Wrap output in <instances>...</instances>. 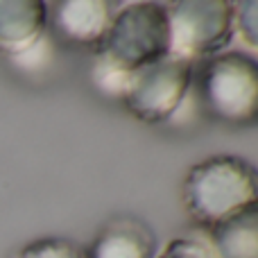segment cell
I'll list each match as a JSON object with an SVG mask.
<instances>
[{"instance_id": "7a4b0ae2", "label": "cell", "mask_w": 258, "mask_h": 258, "mask_svg": "<svg viewBox=\"0 0 258 258\" xmlns=\"http://www.w3.org/2000/svg\"><path fill=\"white\" fill-rule=\"evenodd\" d=\"M197 98L215 122L258 125V61L245 52H222L204 61L197 75Z\"/></svg>"}, {"instance_id": "52a82bcc", "label": "cell", "mask_w": 258, "mask_h": 258, "mask_svg": "<svg viewBox=\"0 0 258 258\" xmlns=\"http://www.w3.org/2000/svg\"><path fill=\"white\" fill-rule=\"evenodd\" d=\"M48 25V5L41 0H0V52L21 57L32 50Z\"/></svg>"}, {"instance_id": "7c38bea8", "label": "cell", "mask_w": 258, "mask_h": 258, "mask_svg": "<svg viewBox=\"0 0 258 258\" xmlns=\"http://www.w3.org/2000/svg\"><path fill=\"white\" fill-rule=\"evenodd\" d=\"M159 258H215V254L195 240L177 238V240L165 245V249L161 251Z\"/></svg>"}, {"instance_id": "3957f363", "label": "cell", "mask_w": 258, "mask_h": 258, "mask_svg": "<svg viewBox=\"0 0 258 258\" xmlns=\"http://www.w3.org/2000/svg\"><path fill=\"white\" fill-rule=\"evenodd\" d=\"M100 59L125 73L141 71L170 54L168 9L159 3L129 5L113 16L98 50Z\"/></svg>"}, {"instance_id": "5b68a950", "label": "cell", "mask_w": 258, "mask_h": 258, "mask_svg": "<svg viewBox=\"0 0 258 258\" xmlns=\"http://www.w3.org/2000/svg\"><path fill=\"white\" fill-rule=\"evenodd\" d=\"M190 80L192 63L168 54L129 75L122 102L138 120L159 125L177 111L190 86Z\"/></svg>"}, {"instance_id": "9c48e42d", "label": "cell", "mask_w": 258, "mask_h": 258, "mask_svg": "<svg viewBox=\"0 0 258 258\" xmlns=\"http://www.w3.org/2000/svg\"><path fill=\"white\" fill-rule=\"evenodd\" d=\"M209 231L215 258H258V200L238 209Z\"/></svg>"}, {"instance_id": "277c9868", "label": "cell", "mask_w": 258, "mask_h": 258, "mask_svg": "<svg viewBox=\"0 0 258 258\" xmlns=\"http://www.w3.org/2000/svg\"><path fill=\"white\" fill-rule=\"evenodd\" d=\"M168 9L170 54L200 61L222 54L236 25V5L229 0H179Z\"/></svg>"}, {"instance_id": "6da1fadb", "label": "cell", "mask_w": 258, "mask_h": 258, "mask_svg": "<svg viewBox=\"0 0 258 258\" xmlns=\"http://www.w3.org/2000/svg\"><path fill=\"white\" fill-rule=\"evenodd\" d=\"M183 204L197 224L213 229L258 200V170L236 154H215L195 163L183 181Z\"/></svg>"}, {"instance_id": "8992f818", "label": "cell", "mask_w": 258, "mask_h": 258, "mask_svg": "<svg viewBox=\"0 0 258 258\" xmlns=\"http://www.w3.org/2000/svg\"><path fill=\"white\" fill-rule=\"evenodd\" d=\"M111 7L113 5L107 0H63L52 5L48 18L61 41L100 50L116 16Z\"/></svg>"}, {"instance_id": "ba28073f", "label": "cell", "mask_w": 258, "mask_h": 258, "mask_svg": "<svg viewBox=\"0 0 258 258\" xmlns=\"http://www.w3.org/2000/svg\"><path fill=\"white\" fill-rule=\"evenodd\" d=\"M89 258H154V236L134 218H116L89 247Z\"/></svg>"}, {"instance_id": "8fae6325", "label": "cell", "mask_w": 258, "mask_h": 258, "mask_svg": "<svg viewBox=\"0 0 258 258\" xmlns=\"http://www.w3.org/2000/svg\"><path fill=\"white\" fill-rule=\"evenodd\" d=\"M236 27L245 43L258 48V0H245L236 5Z\"/></svg>"}, {"instance_id": "30bf717a", "label": "cell", "mask_w": 258, "mask_h": 258, "mask_svg": "<svg viewBox=\"0 0 258 258\" xmlns=\"http://www.w3.org/2000/svg\"><path fill=\"white\" fill-rule=\"evenodd\" d=\"M14 258H89V249L68 238H41L18 249Z\"/></svg>"}]
</instances>
